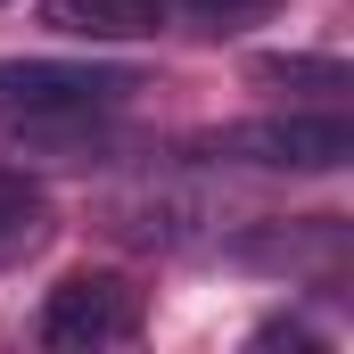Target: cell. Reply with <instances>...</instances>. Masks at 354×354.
<instances>
[{"label": "cell", "mask_w": 354, "mask_h": 354, "mask_svg": "<svg viewBox=\"0 0 354 354\" xmlns=\"http://www.w3.org/2000/svg\"><path fill=\"white\" fill-rule=\"evenodd\" d=\"M189 157H206V165H248V174H338L354 157V115L338 99L288 107V115H248V124H223V132L189 140Z\"/></svg>", "instance_id": "1"}, {"label": "cell", "mask_w": 354, "mask_h": 354, "mask_svg": "<svg viewBox=\"0 0 354 354\" xmlns=\"http://www.w3.org/2000/svg\"><path fill=\"white\" fill-rule=\"evenodd\" d=\"M132 91H149L132 66H99V58H8L0 66V124L115 115Z\"/></svg>", "instance_id": "2"}, {"label": "cell", "mask_w": 354, "mask_h": 354, "mask_svg": "<svg viewBox=\"0 0 354 354\" xmlns=\"http://www.w3.org/2000/svg\"><path fill=\"white\" fill-rule=\"evenodd\" d=\"M140 322H149V305H140V288L124 280V272H66L50 297H41V346L58 354H91V346H124V338H140Z\"/></svg>", "instance_id": "3"}, {"label": "cell", "mask_w": 354, "mask_h": 354, "mask_svg": "<svg viewBox=\"0 0 354 354\" xmlns=\"http://www.w3.org/2000/svg\"><path fill=\"white\" fill-rule=\"evenodd\" d=\"M354 256V231L338 214H297V223H248L231 239V264L272 272V280H338Z\"/></svg>", "instance_id": "4"}, {"label": "cell", "mask_w": 354, "mask_h": 354, "mask_svg": "<svg viewBox=\"0 0 354 354\" xmlns=\"http://www.w3.org/2000/svg\"><path fill=\"white\" fill-rule=\"evenodd\" d=\"M107 231L132 239V248L181 256V248H206L214 239V198L189 189V181H140V189H115L107 198Z\"/></svg>", "instance_id": "5"}, {"label": "cell", "mask_w": 354, "mask_h": 354, "mask_svg": "<svg viewBox=\"0 0 354 354\" xmlns=\"http://www.w3.org/2000/svg\"><path fill=\"white\" fill-rule=\"evenodd\" d=\"M41 25L66 41H149L174 25L165 0H41Z\"/></svg>", "instance_id": "6"}, {"label": "cell", "mask_w": 354, "mask_h": 354, "mask_svg": "<svg viewBox=\"0 0 354 354\" xmlns=\"http://www.w3.org/2000/svg\"><path fill=\"white\" fill-rule=\"evenodd\" d=\"M50 239H58V206H50V189L25 181L17 165H0V272L33 264Z\"/></svg>", "instance_id": "7"}, {"label": "cell", "mask_w": 354, "mask_h": 354, "mask_svg": "<svg viewBox=\"0 0 354 354\" xmlns=\"http://www.w3.org/2000/svg\"><path fill=\"white\" fill-rule=\"evenodd\" d=\"M248 83H264V91H297V99H346V91H354V75H346V58L272 50V58H256V66H248Z\"/></svg>", "instance_id": "8"}, {"label": "cell", "mask_w": 354, "mask_h": 354, "mask_svg": "<svg viewBox=\"0 0 354 354\" xmlns=\"http://www.w3.org/2000/svg\"><path fill=\"white\" fill-rule=\"evenodd\" d=\"M165 8H174V25H189V33H239V25L272 17L280 0H165Z\"/></svg>", "instance_id": "9"}, {"label": "cell", "mask_w": 354, "mask_h": 354, "mask_svg": "<svg viewBox=\"0 0 354 354\" xmlns=\"http://www.w3.org/2000/svg\"><path fill=\"white\" fill-rule=\"evenodd\" d=\"M256 346H322L305 322H288V313H272V322H256Z\"/></svg>", "instance_id": "10"}]
</instances>
